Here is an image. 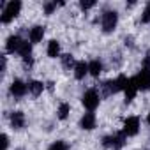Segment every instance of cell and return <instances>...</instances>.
<instances>
[{
  "label": "cell",
  "instance_id": "obj_1",
  "mask_svg": "<svg viewBox=\"0 0 150 150\" xmlns=\"http://www.w3.org/2000/svg\"><path fill=\"white\" fill-rule=\"evenodd\" d=\"M21 11V2L11 0L7 4H2V23H11Z\"/></svg>",
  "mask_w": 150,
  "mask_h": 150
},
{
  "label": "cell",
  "instance_id": "obj_2",
  "mask_svg": "<svg viewBox=\"0 0 150 150\" xmlns=\"http://www.w3.org/2000/svg\"><path fill=\"white\" fill-rule=\"evenodd\" d=\"M117 23H118V14L117 11H104L103 18H101V25H103V30L106 34L113 32L117 28Z\"/></svg>",
  "mask_w": 150,
  "mask_h": 150
},
{
  "label": "cell",
  "instance_id": "obj_3",
  "mask_svg": "<svg viewBox=\"0 0 150 150\" xmlns=\"http://www.w3.org/2000/svg\"><path fill=\"white\" fill-rule=\"evenodd\" d=\"M124 143H125V134L124 132H117V134H110V136H104L103 138V145L106 148H111V150L122 148Z\"/></svg>",
  "mask_w": 150,
  "mask_h": 150
},
{
  "label": "cell",
  "instance_id": "obj_4",
  "mask_svg": "<svg viewBox=\"0 0 150 150\" xmlns=\"http://www.w3.org/2000/svg\"><path fill=\"white\" fill-rule=\"evenodd\" d=\"M99 94H97V90H94V88H90V90H87L85 94H83V97H81V103H83V106L88 110V111H94L97 106H99Z\"/></svg>",
  "mask_w": 150,
  "mask_h": 150
},
{
  "label": "cell",
  "instance_id": "obj_5",
  "mask_svg": "<svg viewBox=\"0 0 150 150\" xmlns=\"http://www.w3.org/2000/svg\"><path fill=\"white\" fill-rule=\"evenodd\" d=\"M134 83H136V87H138V90H143V92H146V90H150V69H141L136 76H134Z\"/></svg>",
  "mask_w": 150,
  "mask_h": 150
},
{
  "label": "cell",
  "instance_id": "obj_6",
  "mask_svg": "<svg viewBox=\"0 0 150 150\" xmlns=\"http://www.w3.org/2000/svg\"><path fill=\"white\" fill-rule=\"evenodd\" d=\"M139 131V118L138 117H127L124 120V127H122V132L125 136H136Z\"/></svg>",
  "mask_w": 150,
  "mask_h": 150
},
{
  "label": "cell",
  "instance_id": "obj_7",
  "mask_svg": "<svg viewBox=\"0 0 150 150\" xmlns=\"http://www.w3.org/2000/svg\"><path fill=\"white\" fill-rule=\"evenodd\" d=\"M11 96L14 97V99H20V97H23L25 94H27V90H28V85L27 83H23L21 80H14L13 83H11Z\"/></svg>",
  "mask_w": 150,
  "mask_h": 150
},
{
  "label": "cell",
  "instance_id": "obj_8",
  "mask_svg": "<svg viewBox=\"0 0 150 150\" xmlns=\"http://www.w3.org/2000/svg\"><path fill=\"white\" fill-rule=\"evenodd\" d=\"M21 44H23V39L20 35H9L6 41V51L7 53H20Z\"/></svg>",
  "mask_w": 150,
  "mask_h": 150
},
{
  "label": "cell",
  "instance_id": "obj_9",
  "mask_svg": "<svg viewBox=\"0 0 150 150\" xmlns=\"http://www.w3.org/2000/svg\"><path fill=\"white\" fill-rule=\"evenodd\" d=\"M96 115L92 113V111H88V113H85L83 117H81V120H80V127L83 129V131H92L94 127H96Z\"/></svg>",
  "mask_w": 150,
  "mask_h": 150
},
{
  "label": "cell",
  "instance_id": "obj_10",
  "mask_svg": "<svg viewBox=\"0 0 150 150\" xmlns=\"http://www.w3.org/2000/svg\"><path fill=\"white\" fill-rule=\"evenodd\" d=\"M87 74H88V64L85 60L76 62V67H74V78H76V80H83Z\"/></svg>",
  "mask_w": 150,
  "mask_h": 150
},
{
  "label": "cell",
  "instance_id": "obj_11",
  "mask_svg": "<svg viewBox=\"0 0 150 150\" xmlns=\"http://www.w3.org/2000/svg\"><path fill=\"white\" fill-rule=\"evenodd\" d=\"M136 94H138V87H136V83H134V78H131L129 83H127V87H125V90H124L125 103H131V101L136 97Z\"/></svg>",
  "mask_w": 150,
  "mask_h": 150
},
{
  "label": "cell",
  "instance_id": "obj_12",
  "mask_svg": "<svg viewBox=\"0 0 150 150\" xmlns=\"http://www.w3.org/2000/svg\"><path fill=\"white\" fill-rule=\"evenodd\" d=\"M11 125H13V129H23L25 127V113L23 111H14L11 115Z\"/></svg>",
  "mask_w": 150,
  "mask_h": 150
},
{
  "label": "cell",
  "instance_id": "obj_13",
  "mask_svg": "<svg viewBox=\"0 0 150 150\" xmlns=\"http://www.w3.org/2000/svg\"><path fill=\"white\" fill-rule=\"evenodd\" d=\"M30 42L32 44H37V42H41L42 41V37H44V27H41V25H35L32 30H30Z\"/></svg>",
  "mask_w": 150,
  "mask_h": 150
},
{
  "label": "cell",
  "instance_id": "obj_14",
  "mask_svg": "<svg viewBox=\"0 0 150 150\" xmlns=\"http://www.w3.org/2000/svg\"><path fill=\"white\" fill-rule=\"evenodd\" d=\"M46 51H48V57H50V58H57V57H60V42L55 41V39L50 41Z\"/></svg>",
  "mask_w": 150,
  "mask_h": 150
},
{
  "label": "cell",
  "instance_id": "obj_15",
  "mask_svg": "<svg viewBox=\"0 0 150 150\" xmlns=\"http://www.w3.org/2000/svg\"><path fill=\"white\" fill-rule=\"evenodd\" d=\"M101 72H103V62H101V60H92V62H88V74H92L94 78H97Z\"/></svg>",
  "mask_w": 150,
  "mask_h": 150
},
{
  "label": "cell",
  "instance_id": "obj_16",
  "mask_svg": "<svg viewBox=\"0 0 150 150\" xmlns=\"http://www.w3.org/2000/svg\"><path fill=\"white\" fill-rule=\"evenodd\" d=\"M42 90H44V85H42V81H28V92L34 96V97H37V96H41L42 94Z\"/></svg>",
  "mask_w": 150,
  "mask_h": 150
},
{
  "label": "cell",
  "instance_id": "obj_17",
  "mask_svg": "<svg viewBox=\"0 0 150 150\" xmlns=\"http://www.w3.org/2000/svg\"><path fill=\"white\" fill-rule=\"evenodd\" d=\"M69 111H71V106H69L67 103H62V104L58 106V111H57V113H58V118H60V120H65V118L69 117Z\"/></svg>",
  "mask_w": 150,
  "mask_h": 150
},
{
  "label": "cell",
  "instance_id": "obj_18",
  "mask_svg": "<svg viewBox=\"0 0 150 150\" xmlns=\"http://www.w3.org/2000/svg\"><path fill=\"white\" fill-rule=\"evenodd\" d=\"M62 65H64L65 69H74V67H76L74 57H72V55H62Z\"/></svg>",
  "mask_w": 150,
  "mask_h": 150
},
{
  "label": "cell",
  "instance_id": "obj_19",
  "mask_svg": "<svg viewBox=\"0 0 150 150\" xmlns=\"http://www.w3.org/2000/svg\"><path fill=\"white\" fill-rule=\"evenodd\" d=\"M141 21H143V23H150V2L145 6V9H143V13H141Z\"/></svg>",
  "mask_w": 150,
  "mask_h": 150
},
{
  "label": "cell",
  "instance_id": "obj_20",
  "mask_svg": "<svg viewBox=\"0 0 150 150\" xmlns=\"http://www.w3.org/2000/svg\"><path fill=\"white\" fill-rule=\"evenodd\" d=\"M48 150H67V145H65L64 141H55V143L50 145Z\"/></svg>",
  "mask_w": 150,
  "mask_h": 150
},
{
  "label": "cell",
  "instance_id": "obj_21",
  "mask_svg": "<svg viewBox=\"0 0 150 150\" xmlns=\"http://www.w3.org/2000/svg\"><path fill=\"white\" fill-rule=\"evenodd\" d=\"M94 6H96L94 0H87V2H85V0H81V2H80V7H81L83 11H88V9H92Z\"/></svg>",
  "mask_w": 150,
  "mask_h": 150
},
{
  "label": "cell",
  "instance_id": "obj_22",
  "mask_svg": "<svg viewBox=\"0 0 150 150\" xmlns=\"http://www.w3.org/2000/svg\"><path fill=\"white\" fill-rule=\"evenodd\" d=\"M55 9H57V2H46L44 4V13L46 14H51Z\"/></svg>",
  "mask_w": 150,
  "mask_h": 150
},
{
  "label": "cell",
  "instance_id": "obj_23",
  "mask_svg": "<svg viewBox=\"0 0 150 150\" xmlns=\"http://www.w3.org/2000/svg\"><path fill=\"white\" fill-rule=\"evenodd\" d=\"M0 139H2V146H0V150H7V146H9V136L7 134H2V136H0Z\"/></svg>",
  "mask_w": 150,
  "mask_h": 150
},
{
  "label": "cell",
  "instance_id": "obj_24",
  "mask_svg": "<svg viewBox=\"0 0 150 150\" xmlns=\"http://www.w3.org/2000/svg\"><path fill=\"white\" fill-rule=\"evenodd\" d=\"M145 69H150V51H146L145 55Z\"/></svg>",
  "mask_w": 150,
  "mask_h": 150
},
{
  "label": "cell",
  "instance_id": "obj_25",
  "mask_svg": "<svg viewBox=\"0 0 150 150\" xmlns=\"http://www.w3.org/2000/svg\"><path fill=\"white\" fill-rule=\"evenodd\" d=\"M146 122H148V125H150V111H148V117H146Z\"/></svg>",
  "mask_w": 150,
  "mask_h": 150
}]
</instances>
